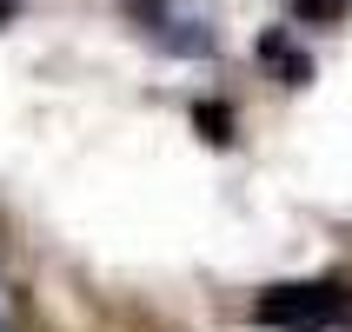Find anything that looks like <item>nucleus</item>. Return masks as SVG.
Instances as JSON below:
<instances>
[{
    "label": "nucleus",
    "instance_id": "3",
    "mask_svg": "<svg viewBox=\"0 0 352 332\" xmlns=\"http://www.w3.org/2000/svg\"><path fill=\"white\" fill-rule=\"evenodd\" d=\"M352 0H293V14L306 20V27H326V20H339Z\"/></svg>",
    "mask_w": 352,
    "mask_h": 332
},
{
    "label": "nucleus",
    "instance_id": "4",
    "mask_svg": "<svg viewBox=\"0 0 352 332\" xmlns=\"http://www.w3.org/2000/svg\"><path fill=\"white\" fill-rule=\"evenodd\" d=\"M199 133H206V140H213V146H226V140H233V113H226V107H199Z\"/></svg>",
    "mask_w": 352,
    "mask_h": 332
},
{
    "label": "nucleus",
    "instance_id": "1",
    "mask_svg": "<svg viewBox=\"0 0 352 332\" xmlns=\"http://www.w3.org/2000/svg\"><path fill=\"white\" fill-rule=\"evenodd\" d=\"M259 326H279V332H346L352 326V293L346 286H273V293L253 306Z\"/></svg>",
    "mask_w": 352,
    "mask_h": 332
},
{
    "label": "nucleus",
    "instance_id": "5",
    "mask_svg": "<svg viewBox=\"0 0 352 332\" xmlns=\"http://www.w3.org/2000/svg\"><path fill=\"white\" fill-rule=\"evenodd\" d=\"M14 7H20V0H0V20H7V14H14Z\"/></svg>",
    "mask_w": 352,
    "mask_h": 332
},
{
    "label": "nucleus",
    "instance_id": "6",
    "mask_svg": "<svg viewBox=\"0 0 352 332\" xmlns=\"http://www.w3.org/2000/svg\"><path fill=\"white\" fill-rule=\"evenodd\" d=\"M0 332H14V326H0Z\"/></svg>",
    "mask_w": 352,
    "mask_h": 332
},
{
    "label": "nucleus",
    "instance_id": "2",
    "mask_svg": "<svg viewBox=\"0 0 352 332\" xmlns=\"http://www.w3.org/2000/svg\"><path fill=\"white\" fill-rule=\"evenodd\" d=\"M259 54H266V60L279 67V80H286V87H306V80H313V60H299L293 47H286V40H266Z\"/></svg>",
    "mask_w": 352,
    "mask_h": 332
}]
</instances>
